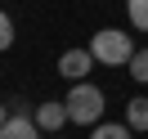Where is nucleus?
I'll return each mask as SVG.
<instances>
[{
    "instance_id": "nucleus-1",
    "label": "nucleus",
    "mask_w": 148,
    "mask_h": 139,
    "mask_svg": "<svg viewBox=\"0 0 148 139\" xmlns=\"http://www.w3.org/2000/svg\"><path fill=\"white\" fill-rule=\"evenodd\" d=\"M63 103H67V117L76 126H99V117H103V90L90 85V81H76Z\"/></svg>"
},
{
    "instance_id": "nucleus-2",
    "label": "nucleus",
    "mask_w": 148,
    "mask_h": 139,
    "mask_svg": "<svg viewBox=\"0 0 148 139\" xmlns=\"http://www.w3.org/2000/svg\"><path fill=\"white\" fill-rule=\"evenodd\" d=\"M90 54L99 58V63H108V67H126L130 58H135V40H130L126 31H117V27H103L99 36L90 40Z\"/></svg>"
},
{
    "instance_id": "nucleus-3",
    "label": "nucleus",
    "mask_w": 148,
    "mask_h": 139,
    "mask_svg": "<svg viewBox=\"0 0 148 139\" xmlns=\"http://www.w3.org/2000/svg\"><path fill=\"white\" fill-rule=\"evenodd\" d=\"M94 67V54L90 49H63V58H58V76H67V81H85V72Z\"/></svg>"
},
{
    "instance_id": "nucleus-4",
    "label": "nucleus",
    "mask_w": 148,
    "mask_h": 139,
    "mask_svg": "<svg viewBox=\"0 0 148 139\" xmlns=\"http://www.w3.org/2000/svg\"><path fill=\"white\" fill-rule=\"evenodd\" d=\"M0 139H40V126H36V117H18V112H9L5 126H0Z\"/></svg>"
},
{
    "instance_id": "nucleus-5",
    "label": "nucleus",
    "mask_w": 148,
    "mask_h": 139,
    "mask_svg": "<svg viewBox=\"0 0 148 139\" xmlns=\"http://www.w3.org/2000/svg\"><path fill=\"white\" fill-rule=\"evenodd\" d=\"M63 121H72V117H67V103H54V99H49V103L36 108V126L40 130H63Z\"/></svg>"
},
{
    "instance_id": "nucleus-6",
    "label": "nucleus",
    "mask_w": 148,
    "mask_h": 139,
    "mask_svg": "<svg viewBox=\"0 0 148 139\" xmlns=\"http://www.w3.org/2000/svg\"><path fill=\"white\" fill-rule=\"evenodd\" d=\"M126 126L130 130H148V99H130L126 103Z\"/></svg>"
},
{
    "instance_id": "nucleus-7",
    "label": "nucleus",
    "mask_w": 148,
    "mask_h": 139,
    "mask_svg": "<svg viewBox=\"0 0 148 139\" xmlns=\"http://www.w3.org/2000/svg\"><path fill=\"white\" fill-rule=\"evenodd\" d=\"M126 14L139 31H148V0H126Z\"/></svg>"
},
{
    "instance_id": "nucleus-8",
    "label": "nucleus",
    "mask_w": 148,
    "mask_h": 139,
    "mask_svg": "<svg viewBox=\"0 0 148 139\" xmlns=\"http://www.w3.org/2000/svg\"><path fill=\"white\" fill-rule=\"evenodd\" d=\"M126 67H130V76H135V81L148 85V49H135V58H130Z\"/></svg>"
},
{
    "instance_id": "nucleus-9",
    "label": "nucleus",
    "mask_w": 148,
    "mask_h": 139,
    "mask_svg": "<svg viewBox=\"0 0 148 139\" xmlns=\"http://www.w3.org/2000/svg\"><path fill=\"white\" fill-rule=\"evenodd\" d=\"M90 139H130V126H103V121H99Z\"/></svg>"
},
{
    "instance_id": "nucleus-10",
    "label": "nucleus",
    "mask_w": 148,
    "mask_h": 139,
    "mask_svg": "<svg viewBox=\"0 0 148 139\" xmlns=\"http://www.w3.org/2000/svg\"><path fill=\"white\" fill-rule=\"evenodd\" d=\"M14 40H18V31H14V18H9V14H5V18H0V45L9 49Z\"/></svg>"
},
{
    "instance_id": "nucleus-11",
    "label": "nucleus",
    "mask_w": 148,
    "mask_h": 139,
    "mask_svg": "<svg viewBox=\"0 0 148 139\" xmlns=\"http://www.w3.org/2000/svg\"><path fill=\"white\" fill-rule=\"evenodd\" d=\"M58 139H63V135H58Z\"/></svg>"
}]
</instances>
